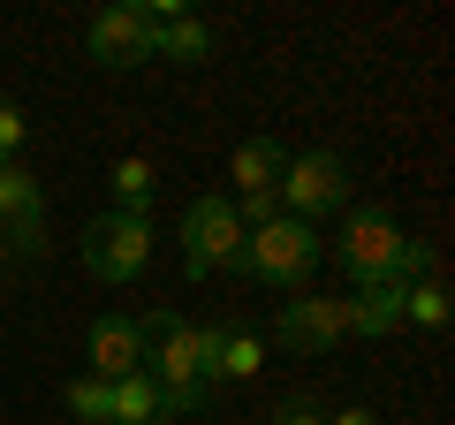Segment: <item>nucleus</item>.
<instances>
[{
	"label": "nucleus",
	"mask_w": 455,
	"mask_h": 425,
	"mask_svg": "<svg viewBox=\"0 0 455 425\" xmlns=\"http://www.w3.org/2000/svg\"><path fill=\"white\" fill-rule=\"evenodd\" d=\"M319 259H326L319 229H304V221H289V212L243 236V274H259L266 289H304Z\"/></svg>",
	"instance_id": "nucleus-1"
},
{
	"label": "nucleus",
	"mask_w": 455,
	"mask_h": 425,
	"mask_svg": "<svg viewBox=\"0 0 455 425\" xmlns=\"http://www.w3.org/2000/svg\"><path fill=\"white\" fill-rule=\"evenodd\" d=\"M182 266H190V281H212L220 266H243V221H235V205L220 190L182 212Z\"/></svg>",
	"instance_id": "nucleus-2"
},
{
	"label": "nucleus",
	"mask_w": 455,
	"mask_h": 425,
	"mask_svg": "<svg viewBox=\"0 0 455 425\" xmlns=\"http://www.w3.org/2000/svg\"><path fill=\"white\" fill-rule=\"evenodd\" d=\"M326 259L357 281V289H364V281H379V274H395V266H403V229H395V212L357 205V212H349V229L326 244Z\"/></svg>",
	"instance_id": "nucleus-3"
},
{
	"label": "nucleus",
	"mask_w": 455,
	"mask_h": 425,
	"mask_svg": "<svg viewBox=\"0 0 455 425\" xmlns=\"http://www.w3.org/2000/svg\"><path fill=\"white\" fill-rule=\"evenodd\" d=\"M152 266V221L145 212H99L84 229V274L99 281H137Z\"/></svg>",
	"instance_id": "nucleus-4"
},
{
	"label": "nucleus",
	"mask_w": 455,
	"mask_h": 425,
	"mask_svg": "<svg viewBox=\"0 0 455 425\" xmlns=\"http://www.w3.org/2000/svg\"><path fill=\"white\" fill-rule=\"evenodd\" d=\"M274 197H281L289 221H304V229H311L319 212H341V205H349V167H341V152H296Z\"/></svg>",
	"instance_id": "nucleus-5"
},
{
	"label": "nucleus",
	"mask_w": 455,
	"mask_h": 425,
	"mask_svg": "<svg viewBox=\"0 0 455 425\" xmlns=\"http://www.w3.org/2000/svg\"><path fill=\"white\" fill-rule=\"evenodd\" d=\"M274 334L289 349H334L349 334V296H289L274 311Z\"/></svg>",
	"instance_id": "nucleus-6"
},
{
	"label": "nucleus",
	"mask_w": 455,
	"mask_h": 425,
	"mask_svg": "<svg viewBox=\"0 0 455 425\" xmlns=\"http://www.w3.org/2000/svg\"><path fill=\"white\" fill-rule=\"evenodd\" d=\"M84 46H92L99 68H137V61H152V46H160V23H145L137 8H107V16H92Z\"/></svg>",
	"instance_id": "nucleus-7"
},
{
	"label": "nucleus",
	"mask_w": 455,
	"mask_h": 425,
	"mask_svg": "<svg viewBox=\"0 0 455 425\" xmlns=\"http://www.w3.org/2000/svg\"><path fill=\"white\" fill-rule=\"evenodd\" d=\"M403 304H410L403 274H379V281H364V289H349V334H395L403 327Z\"/></svg>",
	"instance_id": "nucleus-8"
},
{
	"label": "nucleus",
	"mask_w": 455,
	"mask_h": 425,
	"mask_svg": "<svg viewBox=\"0 0 455 425\" xmlns=\"http://www.w3.org/2000/svg\"><path fill=\"white\" fill-rule=\"evenodd\" d=\"M92 373L99 380L145 373V334H137V319H99V327H92Z\"/></svg>",
	"instance_id": "nucleus-9"
},
{
	"label": "nucleus",
	"mask_w": 455,
	"mask_h": 425,
	"mask_svg": "<svg viewBox=\"0 0 455 425\" xmlns=\"http://www.w3.org/2000/svg\"><path fill=\"white\" fill-rule=\"evenodd\" d=\"M281 175H289V152H281L274 137H251V145H235V160H228V182H235L243 197L281 190Z\"/></svg>",
	"instance_id": "nucleus-10"
},
{
	"label": "nucleus",
	"mask_w": 455,
	"mask_h": 425,
	"mask_svg": "<svg viewBox=\"0 0 455 425\" xmlns=\"http://www.w3.org/2000/svg\"><path fill=\"white\" fill-rule=\"evenodd\" d=\"M212 53V23H197L190 8H182L175 23H160V46H152V61H205Z\"/></svg>",
	"instance_id": "nucleus-11"
},
{
	"label": "nucleus",
	"mask_w": 455,
	"mask_h": 425,
	"mask_svg": "<svg viewBox=\"0 0 455 425\" xmlns=\"http://www.w3.org/2000/svg\"><path fill=\"white\" fill-rule=\"evenodd\" d=\"M23 212H46V190H38V175L23 160H0V229L23 221Z\"/></svg>",
	"instance_id": "nucleus-12"
},
{
	"label": "nucleus",
	"mask_w": 455,
	"mask_h": 425,
	"mask_svg": "<svg viewBox=\"0 0 455 425\" xmlns=\"http://www.w3.org/2000/svg\"><path fill=\"white\" fill-rule=\"evenodd\" d=\"M114 425H167V418H160V388H152V373L114 380Z\"/></svg>",
	"instance_id": "nucleus-13"
},
{
	"label": "nucleus",
	"mask_w": 455,
	"mask_h": 425,
	"mask_svg": "<svg viewBox=\"0 0 455 425\" xmlns=\"http://www.w3.org/2000/svg\"><path fill=\"white\" fill-rule=\"evenodd\" d=\"M152 190H160V167H152L145 152H130V160L114 167V212H145Z\"/></svg>",
	"instance_id": "nucleus-14"
},
{
	"label": "nucleus",
	"mask_w": 455,
	"mask_h": 425,
	"mask_svg": "<svg viewBox=\"0 0 455 425\" xmlns=\"http://www.w3.org/2000/svg\"><path fill=\"white\" fill-rule=\"evenodd\" d=\"M68 418L76 425H114V380H99V373L68 380Z\"/></svg>",
	"instance_id": "nucleus-15"
},
{
	"label": "nucleus",
	"mask_w": 455,
	"mask_h": 425,
	"mask_svg": "<svg viewBox=\"0 0 455 425\" xmlns=\"http://www.w3.org/2000/svg\"><path fill=\"white\" fill-rule=\"evenodd\" d=\"M403 327H425V334H440V327H448V289H440V281H410Z\"/></svg>",
	"instance_id": "nucleus-16"
},
{
	"label": "nucleus",
	"mask_w": 455,
	"mask_h": 425,
	"mask_svg": "<svg viewBox=\"0 0 455 425\" xmlns=\"http://www.w3.org/2000/svg\"><path fill=\"white\" fill-rule=\"evenodd\" d=\"M8 259H38V251H46V212H23V221H8Z\"/></svg>",
	"instance_id": "nucleus-17"
},
{
	"label": "nucleus",
	"mask_w": 455,
	"mask_h": 425,
	"mask_svg": "<svg viewBox=\"0 0 455 425\" xmlns=\"http://www.w3.org/2000/svg\"><path fill=\"white\" fill-rule=\"evenodd\" d=\"M23 130H31V122H23V107H8V99H0V160H16V152H23Z\"/></svg>",
	"instance_id": "nucleus-18"
},
{
	"label": "nucleus",
	"mask_w": 455,
	"mask_h": 425,
	"mask_svg": "<svg viewBox=\"0 0 455 425\" xmlns=\"http://www.w3.org/2000/svg\"><path fill=\"white\" fill-rule=\"evenodd\" d=\"M274 425H326V410H311V403H281Z\"/></svg>",
	"instance_id": "nucleus-19"
},
{
	"label": "nucleus",
	"mask_w": 455,
	"mask_h": 425,
	"mask_svg": "<svg viewBox=\"0 0 455 425\" xmlns=\"http://www.w3.org/2000/svg\"><path fill=\"white\" fill-rule=\"evenodd\" d=\"M326 425H379V418H372V410H357V403H349V410H334Z\"/></svg>",
	"instance_id": "nucleus-20"
}]
</instances>
